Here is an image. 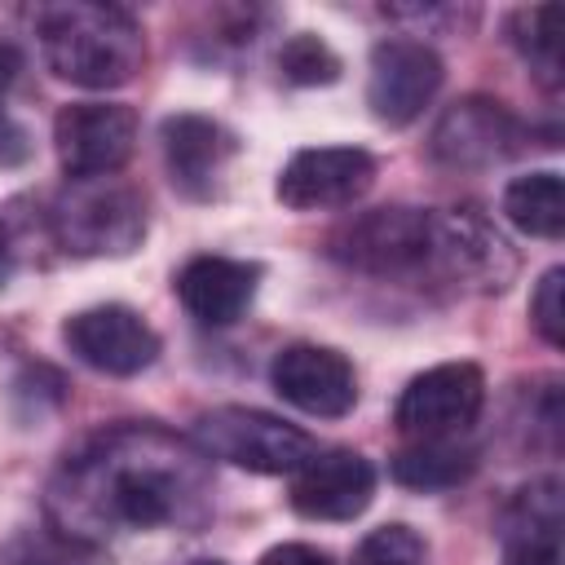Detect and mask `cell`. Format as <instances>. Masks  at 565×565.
Instances as JSON below:
<instances>
[{"label": "cell", "instance_id": "1", "mask_svg": "<svg viewBox=\"0 0 565 565\" xmlns=\"http://www.w3.org/2000/svg\"><path fill=\"white\" fill-rule=\"evenodd\" d=\"M207 463L181 437L128 424L88 441L66 459L49 490V516L75 543H102L110 534L194 530L207 516Z\"/></svg>", "mask_w": 565, "mask_h": 565}, {"label": "cell", "instance_id": "2", "mask_svg": "<svg viewBox=\"0 0 565 565\" xmlns=\"http://www.w3.org/2000/svg\"><path fill=\"white\" fill-rule=\"evenodd\" d=\"M35 35L49 71L79 88H119L137 79L146 62V35L137 18L119 4H97V0L44 4L35 13Z\"/></svg>", "mask_w": 565, "mask_h": 565}, {"label": "cell", "instance_id": "3", "mask_svg": "<svg viewBox=\"0 0 565 565\" xmlns=\"http://www.w3.org/2000/svg\"><path fill=\"white\" fill-rule=\"evenodd\" d=\"M49 238L71 256H128L146 238V199L124 181H71L44 212Z\"/></svg>", "mask_w": 565, "mask_h": 565}, {"label": "cell", "instance_id": "4", "mask_svg": "<svg viewBox=\"0 0 565 565\" xmlns=\"http://www.w3.org/2000/svg\"><path fill=\"white\" fill-rule=\"evenodd\" d=\"M437 247V212L433 207H375L344 221L327 252L375 278H433Z\"/></svg>", "mask_w": 565, "mask_h": 565}, {"label": "cell", "instance_id": "5", "mask_svg": "<svg viewBox=\"0 0 565 565\" xmlns=\"http://www.w3.org/2000/svg\"><path fill=\"white\" fill-rule=\"evenodd\" d=\"M194 441L203 455L225 459L234 468L260 472V477H278V472H296L309 455H313V437L269 411L256 406H216L203 411L194 419Z\"/></svg>", "mask_w": 565, "mask_h": 565}, {"label": "cell", "instance_id": "6", "mask_svg": "<svg viewBox=\"0 0 565 565\" xmlns=\"http://www.w3.org/2000/svg\"><path fill=\"white\" fill-rule=\"evenodd\" d=\"M486 406V375L477 362H441L415 375L397 406L393 424L411 441H459Z\"/></svg>", "mask_w": 565, "mask_h": 565}, {"label": "cell", "instance_id": "7", "mask_svg": "<svg viewBox=\"0 0 565 565\" xmlns=\"http://www.w3.org/2000/svg\"><path fill=\"white\" fill-rule=\"evenodd\" d=\"M53 150L71 181L110 177L137 150V110L124 102H71L53 119Z\"/></svg>", "mask_w": 565, "mask_h": 565}, {"label": "cell", "instance_id": "8", "mask_svg": "<svg viewBox=\"0 0 565 565\" xmlns=\"http://www.w3.org/2000/svg\"><path fill=\"white\" fill-rule=\"evenodd\" d=\"M441 79H446V66L424 40H406V35L380 40L371 49L366 106L380 124L406 128L424 115V106H433Z\"/></svg>", "mask_w": 565, "mask_h": 565}, {"label": "cell", "instance_id": "9", "mask_svg": "<svg viewBox=\"0 0 565 565\" xmlns=\"http://www.w3.org/2000/svg\"><path fill=\"white\" fill-rule=\"evenodd\" d=\"M371 181H375V159L362 146H309L282 163L274 194L296 212H322V207H349L371 190Z\"/></svg>", "mask_w": 565, "mask_h": 565}, {"label": "cell", "instance_id": "10", "mask_svg": "<svg viewBox=\"0 0 565 565\" xmlns=\"http://www.w3.org/2000/svg\"><path fill=\"white\" fill-rule=\"evenodd\" d=\"M62 340L84 366L106 375H137L159 358L154 327L128 305H93L71 313L62 322Z\"/></svg>", "mask_w": 565, "mask_h": 565}, {"label": "cell", "instance_id": "11", "mask_svg": "<svg viewBox=\"0 0 565 565\" xmlns=\"http://www.w3.org/2000/svg\"><path fill=\"white\" fill-rule=\"evenodd\" d=\"M521 137L525 128L503 102L463 97L437 119L428 150L446 168H490V163L512 159L521 150Z\"/></svg>", "mask_w": 565, "mask_h": 565}, {"label": "cell", "instance_id": "12", "mask_svg": "<svg viewBox=\"0 0 565 565\" xmlns=\"http://www.w3.org/2000/svg\"><path fill=\"white\" fill-rule=\"evenodd\" d=\"M269 384L282 402H291L305 415L340 419L358 402V375L353 362L327 344H287L278 349L269 366Z\"/></svg>", "mask_w": 565, "mask_h": 565}, {"label": "cell", "instance_id": "13", "mask_svg": "<svg viewBox=\"0 0 565 565\" xmlns=\"http://www.w3.org/2000/svg\"><path fill=\"white\" fill-rule=\"evenodd\" d=\"M375 499V468L358 450H313L291 472V508L309 521H353Z\"/></svg>", "mask_w": 565, "mask_h": 565}, {"label": "cell", "instance_id": "14", "mask_svg": "<svg viewBox=\"0 0 565 565\" xmlns=\"http://www.w3.org/2000/svg\"><path fill=\"white\" fill-rule=\"evenodd\" d=\"M163 159H168V177L185 199H212L221 194L225 168L238 154V137L230 128H221L207 115H168L163 128Z\"/></svg>", "mask_w": 565, "mask_h": 565}, {"label": "cell", "instance_id": "15", "mask_svg": "<svg viewBox=\"0 0 565 565\" xmlns=\"http://www.w3.org/2000/svg\"><path fill=\"white\" fill-rule=\"evenodd\" d=\"M260 282V265L256 260H234V256H194L181 265L177 274V296L185 305L190 318H199L203 327H230L247 313L252 296Z\"/></svg>", "mask_w": 565, "mask_h": 565}, {"label": "cell", "instance_id": "16", "mask_svg": "<svg viewBox=\"0 0 565 565\" xmlns=\"http://www.w3.org/2000/svg\"><path fill=\"white\" fill-rule=\"evenodd\" d=\"M561 481L525 486L503 512V565H561Z\"/></svg>", "mask_w": 565, "mask_h": 565}, {"label": "cell", "instance_id": "17", "mask_svg": "<svg viewBox=\"0 0 565 565\" xmlns=\"http://www.w3.org/2000/svg\"><path fill=\"white\" fill-rule=\"evenodd\" d=\"M503 216L530 238H561L565 234V185H561V172L543 168V172H525V177L508 181Z\"/></svg>", "mask_w": 565, "mask_h": 565}, {"label": "cell", "instance_id": "18", "mask_svg": "<svg viewBox=\"0 0 565 565\" xmlns=\"http://www.w3.org/2000/svg\"><path fill=\"white\" fill-rule=\"evenodd\" d=\"M388 472L411 490H441L472 472V450H463L459 441H411L393 455Z\"/></svg>", "mask_w": 565, "mask_h": 565}, {"label": "cell", "instance_id": "19", "mask_svg": "<svg viewBox=\"0 0 565 565\" xmlns=\"http://www.w3.org/2000/svg\"><path fill=\"white\" fill-rule=\"evenodd\" d=\"M561 22H565L561 4H530V9H516L508 22L512 44L547 84H556V71H561Z\"/></svg>", "mask_w": 565, "mask_h": 565}, {"label": "cell", "instance_id": "20", "mask_svg": "<svg viewBox=\"0 0 565 565\" xmlns=\"http://www.w3.org/2000/svg\"><path fill=\"white\" fill-rule=\"evenodd\" d=\"M278 71H282L287 84L318 88V84H335V79H340V57L331 53L327 40L300 31V35H291V40L278 49Z\"/></svg>", "mask_w": 565, "mask_h": 565}, {"label": "cell", "instance_id": "21", "mask_svg": "<svg viewBox=\"0 0 565 565\" xmlns=\"http://www.w3.org/2000/svg\"><path fill=\"white\" fill-rule=\"evenodd\" d=\"M353 565H428V547H424V539L411 525L393 521V525L371 530L358 543Z\"/></svg>", "mask_w": 565, "mask_h": 565}, {"label": "cell", "instance_id": "22", "mask_svg": "<svg viewBox=\"0 0 565 565\" xmlns=\"http://www.w3.org/2000/svg\"><path fill=\"white\" fill-rule=\"evenodd\" d=\"M561 291H565V269H561V265H552V269L539 278L534 296H530L534 331H539L552 349H561V344H565V300H561Z\"/></svg>", "mask_w": 565, "mask_h": 565}, {"label": "cell", "instance_id": "23", "mask_svg": "<svg viewBox=\"0 0 565 565\" xmlns=\"http://www.w3.org/2000/svg\"><path fill=\"white\" fill-rule=\"evenodd\" d=\"M18 66H22L18 49L0 40V97H4L9 84L18 79ZM22 154H26V137H22V128L0 110V163H13V159H22Z\"/></svg>", "mask_w": 565, "mask_h": 565}, {"label": "cell", "instance_id": "24", "mask_svg": "<svg viewBox=\"0 0 565 565\" xmlns=\"http://www.w3.org/2000/svg\"><path fill=\"white\" fill-rule=\"evenodd\" d=\"M256 565H331V561H327V552H318L309 543H278Z\"/></svg>", "mask_w": 565, "mask_h": 565}, {"label": "cell", "instance_id": "25", "mask_svg": "<svg viewBox=\"0 0 565 565\" xmlns=\"http://www.w3.org/2000/svg\"><path fill=\"white\" fill-rule=\"evenodd\" d=\"M194 565H225V561H194Z\"/></svg>", "mask_w": 565, "mask_h": 565}]
</instances>
